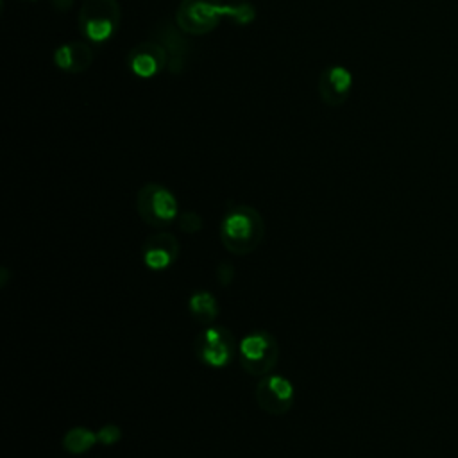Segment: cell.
I'll return each instance as SVG.
<instances>
[{"mask_svg":"<svg viewBox=\"0 0 458 458\" xmlns=\"http://www.w3.org/2000/svg\"><path fill=\"white\" fill-rule=\"evenodd\" d=\"M222 243L234 254H245L256 249L263 236L259 213L250 206H236L227 211L222 222Z\"/></svg>","mask_w":458,"mask_h":458,"instance_id":"1","label":"cell"},{"mask_svg":"<svg viewBox=\"0 0 458 458\" xmlns=\"http://www.w3.org/2000/svg\"><path fill=\"white\" fill-rule=\"evenodd\" d=\"M200 227H202V220H200V216H199L197 213L186 211V213L181 215V229H182L184 233L193 234V233H197Z\"/></svg>","mask_w":458,"mask_h":458,"instance_id":"16","label":"cell"},{"mask_svg":"<svg viewBox=\"0 0 458 458\" xmlns=\"http://www.w3.org/2000/svg\"><path fill=\"white\" fill-rule=\"evenodd\" d=\"M224 20V4L220 0H181L175 11V23L190 36L211 32Z\"/></svg>","mask_w":458,"mask_h":458,"instance_id":"3","label":"cell"},{"mask_svg":"<svg viewBox=\"0 0 458 458\" xmlns=\"http://www.w3.org/2000/svg\"><path fill=\"white\" fill-rule=\"evenodd\" d=\"M30 2H34V0H30Z\"/></svg>","mask_w":458,"mask_h":458,"instance_id":"19","label":"cell"},{"mask_svg":"<svg viewBox=\"0 0 458 458\" xmlns=\"http://www.w3.org/2000/svg\"><path fill=\"white\" fill-rule=\"evenodd\" d=\"M179 243L172 234H156L143 243V261L154 270H163L175 261Z\"/></svg>","mask_w":458,"mask_h":458,"instance_id":"12","label":"cell"},{"mask_svg":"<svg viewBox=\"0 0 458 458\" xmlns=\"http://www.w3.org/2000/svg\"><path fill=\"white\" fill-rule=\"evenodd\" d=\"M317 88L326 106L338 107L349 98L352 88V75L347 68L340 64H331L322 70Z\"/></svg>","mask_w":458,"mask_h":458,"instance_id":"9","label":"cell"},{"mask_svg":"<svg viewBox=\"0 0 458 458\" xmlns=\"http://www.w3.org/2000/svg\"><path fill=\"white\" fill-rule=\"evenodd\" d=\"M242 367L250 376L267 374L277 361V344L272 335L265 331H256L247 335L240 344Z\"/></svg>","mask_w":458,"mask_h":458,"instance_id":"5","label":"cell"},{"mask_svg":"<svg viewBox=\"0 0 458 458\" xmlns=\"http://www.w3.org/2000/svg\"><path fill=\"white\" fill-rule=\"evenodd\" d=\"M152 39L157 41L166 52L168 72L181 73L190 55V41L186 39V32H182L177 23L161 20L152 30Z\"/></svg>","mask_w":458,"mask_h":458,"instance_id":"6","label":"cell"},{"mask_svg":"<svg viewBox=\"0 0 458 458\" xmlns=\"http://www.w3.org/2000/svg\"><path fill=\"white\" fill-rule=\"evenodd\" d=\"M254 18V7L245 0H231L224 4V20H229L234 25H249Z\"/></svg>","mask_w":458,"mask_h":458,"instance_id":"15","label":"cell"},{"mask_svg":"<svg viewBox=\"0 0 458 458\" xmlns=\"http://www.w3.org/2000/svg\"><path fill=\"white\" fill-rule=\"evenodd\" d=\"M256 399L265 411L272 415H283L292 406L293 386L281 376H267L259 379L256 386Z\"/></svg>","mask_w":458,"mask_h":458,"instance_id":"8","label":"cell"},{"mask_svg":"<svg viewBox=\"0 0 458 458\" xmlns=\"http://www.w3.org/2000/svg\"><path fill=\"white\" fill-rule=\"evenodd\" d=\"M97 438H98V437H97L93 431H89V429L73 428V429H70V431L64 435L63 445H64V449H66L68 453L81 454V453L88 451V449L95 444Z\"/></svg>","mask_w":458,"mask_h":458,"instance_id":"14","label":"cell"},{"mask_svg":"<svg viewBox=\"0 0 458 458\" xmlns=\"http://www.w3.org/2000/svg\"><path fill=\"white\" fill-rule=\"evenodd\" d=\"M122 20V9L118 0H84L77 23L81 34L89 43H104L111 39Z\"/></svg>","mask_w":458,"mask_h":458,"instance_id":"2","label":"cell"},{"mask_svg":"<svg viewBox=\"0 0 458 458\" xmlns=\"http://www.w3.org/2000/svg\"><path fill=\"white\" fill-rule=\"evenodd\" d=\"M231 335L222 327H208L197 338L200 360L213 367H224L231 360Z\"/></svg>","mask_w":458,"mask_h":458,"instance_id":"10","label":"cell"},{"mask_svg":"<svg viewBox=\"0 0 458 458\" xmlns=\"http://www.w3.org/2000/svg\"><path fill=\"white\" fill-rule=\"evenodd\" d=\"M97 437L102 444H114L120 438V429L116 426H104Z\"/></svg>","mask_w":458,"mask_h":458,"instance_id":"17","label":"cell"},{"mask_svg":"<svg viewBox=\"0 0 458 458\" xmlns=\"http://www.w3.org/2000/svg\"><path fill=\"white\" fill-rule=\"evenodd\" d=\"M166 64V52L154 39L138 43L127 54V66L140 79H152L159 75Z\"/></svg>","mask_w":458,"mask_h":458,"instance_id":"7","label":"cell"},{"mask_svg":"<svg viewBox=\"0 0 458 458\" xmlns=\"http://www.w3.org/2000/svg\"><path fill=\"white\" fill-rule=\"evenodd\" d=\"M140 216L150 225H166L177 215V200L170 190L161 184H145L136 197Z\"/></svg>","mask_w":458,"mask_h":458,"instance_id":"4","label":"cell"},{"mask_svg":"<svg viewBox=\"0 0 458 458\" xmlns=\"http://www.w3.org/2000/svg\"><path fill=\"white\" fill-rule=\"evenodd\" d=\"M190 311L200 324H209L216 317V301L209 292H197L190 297Z\"/></svg>","mask_w":458,"mask_h":458,"instance_id":"13","label":"cell"},{"mask_svg":"<svg viewBox=\"0 0 458 458\" xmlns=\"http://www.w3.org/2000/svg\"><path fill=\"white\" fill-rule=\"evenodd\" d=\"M50 2H52V7L61 11V13L68 11L73 5V0H50Z\"/></svg>","mask_w":458,"mask_h":458,"instance_id":"18","label":"cell"},{"mask_svg":"<svg viewBox=\"0 0 458 458\" xmlns=\"http://www.w3.org/2000/svg\"><path fill=\"white\" fill-rule=\"evenodd\" d=\"M93 63V50L86 41L63 43L54 50V64L64 73H82Z\"/></svg>","mask_w":458,"mask_h":458,"instance_id":"11","label":"cell"}]
</instances>
